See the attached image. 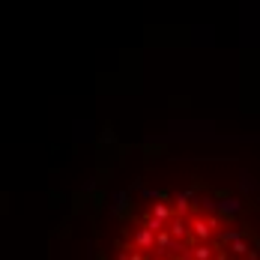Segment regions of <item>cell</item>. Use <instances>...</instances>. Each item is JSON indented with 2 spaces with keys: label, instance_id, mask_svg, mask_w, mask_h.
Listing matches in <instances>:
<instances>
[{
  "label": "cell",
  "instance_id": "cell-1",
  "mask_svg": "<svg viewBox=\"0 0 260 260\" xmlns=\"http://www.w3.org/2000/svg\"><path fill=\"white\" fill-rule=\"evenodd\" d=\"M191 236L198 239V242H209L212 234H215V218H204V215H194L191 221Z\"/></svg>",
  "mask_w": 260,
  "mask_h": 260
},
{
  "label": "cell",
  "instance_id": "cell-2",
  "mask_svg": "<svg viewBox=\"0 0 260 260\" xmlns=\"http://www.w3.org/2000/svg\"><path fill=\"white\" fill-rule=\"evenodd\" d=\"M135 248H138L141 254L153 251V248H156V234H150L147 228H138V234H135Z\"/></svg>",
  "mask_w": 260,
  "mask_h": 260
},
{
  "label": "cell",
  "instance_id": "cell-3",
  "mask_svg": "<svg viewBox=\"0 0 260 260\" xmlns=\"http://www.w3.org/2000/svg\"><path fill=\"white\" fill-rule=\"evenodd\" d=\"M191 198H194V191H180V194H174V201H171V204H174L177 218H185V215H188V209H191L188 201H191Z\"/></svg>",
  "mask_w": 260,
  "mask_h": 260
},
{
  "label": "cell",
  "instance_id": "cell-4",
  "mask_svg": "<svg viewBox=\"0 0 260 260\" xmlns=\"http://www.w3.org/2000/svg\"><path fill=\"white\" fill-rule=\"evenodd\" d=\"M168 234L174 236V239H177V242H182V239H185V236H191V224H188V221H185V218H174V221H171V224H168Z\"/></svg>",
  "mask_w": 260,
  "mask_h": 260
},
{
  "label": "cell",
  "instance_id": "cell-5",
  "mask_svg": "<svg viewBox=\"0 0 260 260\" xmlns=\"http://www.w3.org/2000/svg\"><path fill=\"white\" fill-rule=\"evenodd\" d=\"M153 218H158V221H165V224H171L174 218H177V212H174V207L165 201V204H153V212H150Z\"/></svg>",
  "mask_w": 260,
  "mask_h": 260
},
{
  "label": "cell",
  "instance_id": "cell-6",
  "mask_svg": "<svg viewBox=\"0 0 260 260\" xmlns=\"http://www.w3.org/2000/svg\"><path fill=\"white\" fill-rule=\"evenodd\" d=\"M191 260H215V248L209 242H194L191 245Z\"/></svg>",
  "mask_w": 260,
  "mask_h": 260
},
{
  "label": "cell",
  "instance_id": "cell-7",
  "mask_svg": "<svg viewBox=\"0 0 260 260\" xmlns=\"http://www.w3.org/2000/svg\"><path fill=\"white\" fill-rule=\"evenodd\" d=\"M239 209H242V201H239V198H224V201H218V212L228 215V218H234Z\"/></svg>",
  "mask_w": 260,
  "mask_h": 260
},
{
  "label": "cell",
  "instance_id": "cell-8",
  "mask_svg": "<svg viewBox=\"0 0 260 260\" xmlns=\"http://www.w3.org/2000/svg\"><path fill=\"white\" fill-rule=\"evenodd\" d=\"M231 251H234L236 257H251V251H248V242H245V239L234 242V245H231Z\"/></svg>",
  "mask_w": 260,
  "mask_h": 260
},
{
  "label": "cell",
  "instance_id": "cell-9",
  "mask_svg": "<svg viewBox=\"0 0 260 260\" xmlns=\"http://www.w3.org/2000/svg\"><path fill=\"white\" fill-rule=\"evenodd\" d=\"M198 204H204V209H207V212H212V209H218V207H215V201H212V198H198Z\"/></svg>",
  "mask_w": 260,
  "mask_h": 260
},
{
  "label": "cell",
  "instance_id": "cell-10",
  "mask_svg": "<svg viewBox=\"0 0 260 260\" xmlns=\"http://www.w3.org/2000/svg\"><path fill=\"white\" fill-rule=\"evenodd\" d=\"M215 260H231V257H228V251H215Z\"/></svg>",
  "mask_w": 260,
  "mask_h": 260
},
{
  "label": "cell",
  "instance_id": "cell-11",
  "mask_svg": "<svg viewBox=\"0 0 260 260\" xmlns=\"http://www.w3.org/2000/svg\"><path fill=\"white\" fill-rule=\"evenodd\" d=\"M248 260H257V251H251V257H248Z\"/></svg>",
  "mask_w": 260,
  "mask_h": 260
}]
</instances>
